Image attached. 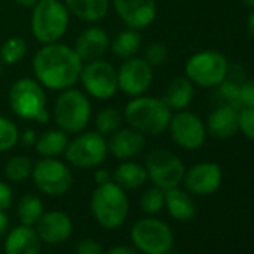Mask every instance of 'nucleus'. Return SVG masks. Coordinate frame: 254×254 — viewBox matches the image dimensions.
Masks as SVG:
<instances>
[{"label": "nucleus", "instance_id": "obj_24", "mask_svg": "<svg viewBox=\"0 0 254 254\" xmlns=\"http://www.w3.org/2000/svg\"><path fill=\"white\" fill-rule=\"evenodd\" d=\"M193 96H194L193 82L187 76L186 78L184 76H177L169 82V85L166 88V93H165V96L162 99L166 102V105L171 109L183 111L191 103Z\"/></svg>", "mask_w": 254, "mask_h": 254}, {"label": "nucleus", "instance_id": "obj_13", "mask_svg": "<svg viewBox=\"0 0 254 254\" xmlns=\"http://www.w3.org/2000/svg\"><path fill=\"white\" fill-rule=\"evenodd\" d=\"M118 90L124 94L142 96L153 82V67L141 57H130L121 63L117 70Z\"/></svg>", "mask_w": 254, "mask_h": 254}, {"label": "nucleus", "instance_id": "obj_22", "mask_svg": "<svg viewBox=\"0 0 254 254\" xmlns=\"http://www.w3.org/2000/svg\"><path fill=\"white\" fill-rule=\"evenodd\" d=\"M165 206L178 221H189L196 215V203L191 196L178 187L165 190Z\"/></svg>", "mask_w": 254, "mask_h": 254}, {"label": "nucleus", "instance_id": "obj_45", "mask_svg": "<svg viewBox=\"0 0 254 254\" xmlns=\"http://www.w3.org/2000/svg\"><path fill=\"white\" fill-rule=\"evenodd\" d=\"M14 2L23 8H33L38 3V0H14Z\"/></svg>", "mask_w": 254, "mask_h": 254}, {"label": "nucleus", "instance_id": "obj_18", "mask_svg": "<svg viewBox=\"0 0 254 254\" xmlns=\"http://www.w3.org/2000/svg\"><path fill=\"white\" fill-rule=\"evenodd\" d=\"M36 224L41 241L47 244H62L72 233V221L69 215L62 211L44 212Z\"/></svg>", "mask_w": 254, "mask_h": 254}, {"label": "nucleus", "instance_id": "obj_34", "mask_svg": "<svg viewBox=\"0 0 254 254\" xmlns=\"http://www.w3.org/2000/svg\"><path fill=\"white\" fill-rule=\"evenodd\" d=\"M165 206V190L159 187H151L145 190V193L141 196V208L147 214H157Z\"/></svg>", "mask_w": 254, "mask_h": 254}, {"label": "nucleus", "instance_id": "obj_48", "mask_svg": "<svg viewBox=\"0 0 254 254\" xmlns=\"http://www.w3.org/2000/svg\"><path fill=\"white\" fill-rule=\"evenodd\" d=\"M166 254H183V253H180V251H171V250H169Z\"/></svg>", "mask_w": 254, "mask_h": 254}, {"label": "nucleus", "instance_id": "obj_28", "mask_svg": "<svg viewBox=\"0 0 254 254\" xmlns=\"http://www.w3.org/2000/svg\"><path fill=\"white\" fill-rule=\"evenodd\" d=\"M44 214V203L36 194H26L18 203V217L21 224L35 226Z\"/></svg>", "mask_w": 254, "mask_h": 254}, {"label": "nucleus", "instance_id": "obj_14", "mask_svg": "<svg viewBox=\"0 0 254 254\" xmlns=\"http://www.w3.org/2000/svg\"><path fill=\"white\" fill-rule=\"evenodd\" d=\"M168 129L175 144L184 150H197L203 145L206 129L202 120L189 111H178L172 115Z\"/></svg>", "mask_w": 254, "mask_h": 254}, {"label": "nucleus", "instance_id": "obj_9", "mask_svg": "<svg viewBox=\"0 0 254 254\" xmlns=\"http://www.w3.org/2000/svg\"><path fill=\"white\" fill-rule=\"evenodd\" d=\"M32 178L38 190L50 196H60L70 190L73 175L63 162L56 157H42L33 165Z\"/></svg>", "mask_w": 254, "mask_h": 254}, {"label": "nucleus", "instance_id": "obj_21", "mask_svg": "<svg viewBox=\"0 0 254 254\" xmlns=\"http://www.w3.org/2000/svg\"><path fill=\"white\" fill-rule=\"evenodd\" d=\"M5 254H41V238L32 226H18L5 241Z\"/></svg>", "mask_w": 254, "mask_h": 254}, {"label": "nucleus", "instance_id": "obj_40", "mask_svg": "<svg viewBox=\"0 0 254 254\" xmlns=\"http://www.w3.org/2000/svg\"><path fill=\"white\" fill-rule=\"evenodd\" d=\"M226 78H227V79H232V81H235V82L242 84V82L245 81V79H244V69H242L239 64H229Z\"/></svg>", "mask_w": 254, "mask_h": 254}, {"label": "nucleus", "instance_id": "obj_3", "mask_svg": "<svg viewBox=\"0 0 254 254\" xmlns=\"http://www.w3.org/2000/svg\"><path fill=\"white\" fill-rule=\"evenodd\" d=\"M91 212L96 221L105 229L121 226L129 212V199L124 190L109 181L96 187L91 196Z\"/></svg>", "mask_w": 254, "mask_h": 254}, {"label": "nucleus", "instance_id": "obj_30", "mask_svg": "<svg viewBox=\"0 0 254 254\" xmlns=\"http://www.w3.org/2000/svg\"><path fill=\"white\" fill-rule=\"evenodd\" d=\"M217 100L220 105H227L235 109L242 108V99H241V84L235 82L232 79H224L217 85L215 90Z\"/></svg>", "mask_w": 254, "mask_h": 254}, {"label": "nucleus", "instance_id": "obj_27", "mask_svg": "<svg viewBox=\"0 0 254 254\" xmlns=\"http://www.w3.org/2000/svg\"><path fill=\"white\" fill-rule=\"evenodd\" d=\"M69 144L67 133L62 129H50L45 130L41 136H38L35 148L41 157H57L64 154V150Z\"/></svg>", "mask_w": 254, "mask_h": 254}, {"label": "nucleus", "instance_id": "obj_42", "mask_svg": "<svg viewBox=\"0 0 254 254\" xmlns=\"http://www.w3.org/2000/svg\"><path fill=\"white\" fill-rule=\"evenodd\" d=\"M94 181L97 186L100 184H105V183H109L111 181V174L105 169H99L96 174H94Z\"/></svg>", "mask_w": 254, "mask_h": 254}, {"label": "nucleus", "instance_id": "obj_11", "mask_svg": "<svg viewBox=\"0 0 254 254\" xmlns=\"http://www.w3.org/2000/svg\"><path fill=\"white\" fill-rule=\"evenodd\" d=\"M145 169L153 184L162 190L178 187L184 178V163L169 150H153L147 156Z\"/></svg>", "mask_w": 254, "mask_h": 254}, {"label": "nucleus", "instance_id": "obj_44", "mask_svg": "<svg viewBox=\"0 0 254 254\" xmlns=\"http://www.w3.org/2000/svg\"><path fill=\"white\" fill-rule=\"evenodd\" d=\"M8 226H9V220H8V215L5 214V211H0V238H2L6 230H8Z\"/></svg>", "mask_w": 254, "mask_h": 254}, {"label": "nucleus", "instance_id": "obj_41", "mask_svg": "<svg viewBox=\"0 0 254 254\" xmlns=\"http://www.w3.org/2000/svg\"><path fill=\"white\" fill-rule=\"evenodd\" d=\"M36 139H38V136H36L35 130L33 129H26L23 133H20L18 142H21L24 147H32V145L36 144Z\"/></svg>", "mask_w": 254, "mask_h": 254}, {"label": "nucleus", "instance_id": "obj_43", "mask_svg": "<svg viewBox=\"0 0 254 254\" xmlns=\"http://www.w3.org/2000/svg\"><path fill=\"white\" fill-rule=\"evenodd\" d=\"M103 254H138V253H136V250H133L130 247L121 245V247H114V248H111L109 251H106Z\"/></svg>", "mask_w": 254, "mask_h": 254}, {"label": "nucleus", "instance_id": "obj_36", "mask_svg": "<svg viewBox=\"0 0 254 254\" xmlns=\"http://www.w3.org/2000/svg\"><path fill=\"white\" fill-rule=\"evenodd\" d=\"M239 130L254 141V108L242 106L239 109Z\"/></svg>", "mask_w": 254, "mask_h": 254}, {"label": "nucleus", "instance_id": "obj_17", "mask_svg": "<svg viewBox=\"0 0 254 254\" xmlns=\"http://www.w3.org/2000/svg\"><path fill=\"white\" fill-rule=\"evenodd\" d=\"M108 151L118 160H130L139 156L145 147V136L138 130L132 129H120L109 135Z\"/></svg>", "mask_w": 254, "mask_h": 254}, {"label": "nucleus", "instance_id": "obj_10", "mask_svg": "<svg viewBox=\"0 0 254 254\" xmlns=\"http://www.w3.org/2000/svg\"><path fill=\"white\" fill-rule=\"evenodd\" d=\"M133 245L145 254H166L174 244L171 227L157 218H142L130 232Z\"/></svg>", "mask_w": 254, "mask_h": 254}, {"label": "nucleus", "instance_id": "obj_7", "mask_svg": "<svg viewBox=\"0 0 254 254\" xmlns=\"http://www.w3.org/2000/svg\"><path fill=\"white\" fill-rule=\"evenodd\" d=\"M227 59L214 50L193 54L186 63V76L200 87H217L227 75Z\"/></svg>", "mask_w": 254, "mask_h": 254}, {"label": "nucleus", "instance_id": "obj_16", "mask_svg": "<svg viewBox=\"0 0 254 254\" xmlns=\"http://www.w3.org/2000/svg\"><path fill=\"white\" fill-rule=\"evenodd\" d=\"M221 180L223 174L217 163L202 162L184 172L183 183L189 191L199 196H208L220 189Z\"/></svg>", "mask_w": 254, "mask_h": 254}, {"label": "nucleus", "instance_id": "obj_12", "mask_svg": "<svg viewBox=\"0 0 254 254\" xmlns=\"http://www.w3.org/2000/svg\"><path fill=\"white\" fill-rule=\"evenodd\" d=\"M79 81L85 91L99 100H108L118 91L117 70L102 59L82 64Z\"/></svg>", "mask_w": 254, "mask_h": 254}, {"label": "nucleus", "instance_id": "obj_15", "mask_svg": "<svg viewBox=\"0 0 254 254\" xmlns=\"http://www.w3.org/2000/svg\"><path fill=\"white\" fill-rule=\"evenodd\" d=\"M114 8L121 21L135 30L150 27L157 17L156 0H114Z\"/></svg>", "mask_w": 254, "mask_h": 254}, {"label": "nucleus", "instance_id": "obj_29", "mask_svg": "<svg viewBox=\"0 0 254 254\" xmlns=\"http://www.w3.org/2000/svg\"><path fill=\"white\" fill-rule=\"evenodd\" d=\"M123 115L117 108H103L97 115H96V129L100 135L109 136L114 132H117L121 127Z\"/></svg>", "mask_w": 254, "mask_h": 254}, {"label": "nucleus", "instance_id": "obj_47", "mask_svg": "<svg viewBox=\"0 0 254 254\" xmlns=\"http://www.w3.org/2000/svg\"><path fill=\"white\" fill-rule=\"evenodd\" d=\"M241 2H242L244 5H247V6H250V8L254 9V0H241Z\"/></svg>", "mask_w": 254, "mask_h": 254}, {"label": "nucleus", "instance_id": "obj_39", "mask_svg": "<svg viewBox=\"0 0 254 254\" xmlns=\"http://www.w3.org/2000/svg\"><path fill=\"white\" fill-rule=\"evenodd\" d=\"M12 203V190L6 183L0 181V211H5Z\"/></svg>", "mask_w": 254, "mask_h": 254}, {"label": "nucleus", "instance_id": "obj_31", "mask_svg": "<svg viewBox=\"0 0 254 254\" xmlns=\"http://www.w3.org/2000/svg\"><path fill=\"white\" fill-rule=\"evenodd\" d=\"M27 54V44L21 38H9L0 47V60L5 64H17Z\"/></svg>", "mask_w": 254, "mask_h": 254}, {"label": "nucleus", "instance_id": "obj_20", "mask_svg": "<svg viewBox=\"0 0 254 254\" xmlns=\"http://www.w3.org/2000/svg\"><path fill=\"white\" fill-rule=\"evenodd\" d=\"M109 48V36L100 27H88L85 29L75 42L73 50L79 56L82 62H91L102 59V56Z\"/></svg>", "mask_w": 254, "mask_h": 254}, {"label": "nucleus", "instance_id": "obj_33", "mask_svg": "<svg viewBox=\"0 0 254 254\" xmlns=\"http://www.w3.org/2000/svg\"><path fill=\"white\" fill-rule=\"evenodd\" d=\"M20 138L18 127L6 117L0 115V153L12 150Z\"/></svg>", "mask_w": 254, "mask_h": 254}, {"label": "nucleus", "instance_id": "obj_19", "mask_svg": "<svg viewBox=\"0 0 254 254\" xmlns=\"http://www.w3.org/2000/svg\"><path fill=\"white\" fill-rule=\"evenodd\" d=\"M205 129L217 139H229L239 130V109L227 105L217 106L206 120Z\"/></svg>", "mask_w": 254, "mask_h": 254}, {"label": "nucleus", "instance_id": "obj_1", "mask_svg": "<svg viewBox=\"0 0 254 254\" xmlns=\"http://www.w3.org/2000/svg\"><path fill=\"white\" fill-rule=\"evenodd\" d=\"M82 64L72 47L60 42L44 44L33 57V73L41 85L63 91L79 81Z\"/></svg>", "mask_w": 254, "mask_h": 254}, {"label": "nucleus", "instance_id": "obj_2", "mask_svg": "<svg viewBox=\"0 0 254 254\" xmlns=\"http://www.w3.org/2000/svg\"><path fill=\"white\" fill-rule=\"evenodd\" d=\"M172 109L163 99L138 96L127 103L124 120L142 135H160L171 123Z\"/></svg>", "mask_w": 254, "mask_h": 254}, {"label": "nucleus", "instance_id": "obj_37", "mask_svg": "<svg viewBox=\"0 0 254 254\" xmlns=\"http://www.w3.org/2000/svg\"><path fill=\"white\" fill-rule=\"evenodd\" d=\"M241 99L242 106L254 108V79H245L241 84Z\"/></svg>", "mask_w": 254, "mask_h": 254}, {"label": "nucleus", "instance_id": "obj_25", "mask_svg": "<svg viewBox=\"0 0 254 254\" xmlns=\"http://www.w3.org/2000/svg\"><path fill=\"white\" fill-rule=\"evenodd\" d=\"M147 169L136 162L124 160L114 171V183L118 184L123 190L139 189L147 183Z\"/></svg>", "mask_w": 254, "mask_h": 254}, {"label": "nucleus", "instance_id": "obj_6", "mask_svg": "<svg viewBox=\"0 0 254 254\" xmlns=\"http://www.w3.org/2000/svg\"><path fill=\"white\" fill-rule=\"evenodd\" d=\"M91 105L88 97L75 88L63 90L54 105V120L66 133H81L88 126Z\"/></svg>", "mask_w": 254, "mask_h": 254}, {"label": "nucleus", "instance_id": "obj_38", "mask_svg": "<svg viewBox=\"0 0 254 254\" xmlns=\"http://www.w3.org/2000/svg\"><path fill=\"white\" fill-rule=\"evenodd\" d=\"M76 254H103V248L94 239H82L76 245Z\"/></svg>", "mask_w": 254, "mask_h": 254}, {"label": "nucleus", "instance_id": "obj_49", "mask_svg": "<svg viewBox=\"0 0 254 254\" xmlns=\"http://www.w3.org/2000/svg\"><path fill=\"white\" fill-rule=\"evenodd\" d=\"M2 73H3V66H2V63H0V78H2Z\"/></svg>", "mask_w": 254, "mask_h": 254}, {"label": "nucleus", "instance_id": "obj_8", "mask_svg": "<svg viewBox=\"0 0 254 254\" xmlns=\"http://www.w3.org/2000/svg\"><path fill=\"white\" fill-rule=\"evenodd\" d=\"M108 154V142L99 132L79 133L73 141H69L64 157L66 160L81 169L99 166Z\"/></svg>", "mask_w": 254, "mask_h": 254}, {"label": "nucleus", "instance_id": "obj_35", "mask_svg": "<svg viewBox=\"0 0 254 254\" xmlns=\"http://www.w3.org/2000/svg\"><path fill=\"white\" fill-rule=\"evenodd\" d=\"M169 56V50L165 44L162 42H154L150 44L145 48V54H144V60L153 67V66H162Z\"/></svg>", "mask_w": 254, "mask_h": 254}, {"label": "nucleus", "instance_id": "obj_4", "mask_svg": "<svg viewBox=\"0 0 254 254\" xmlns=\"http://www.w3.org/2000/svg\"><path fill=\"white\" fill-rule=\"evenodd\" d=\"M9 106L12 112L29 121H39L45 124L50 118L47 111V96L42 85L32 78H21L15 81L9 90Z\"/></svg>", "mask_w": 254, "mask_h": 254}, {"label": "nucleus", "instance_id": "obj_26", "mask_svg": "<svg viewBox=\"0 0 254 254\" xmlns=\"http://www.w3.org/2000/svg\"><path fill=\"white\" fill-rule=\"evenodd\" d=\"M142 45V36L139 30L135 29H127L118 32L112 42H111V51L117 59L127 60L130 57H135Z\"/></svg>", "mask_w": 254, "mask_h": 254}, {"label": "nucleus", "instance_id": "obj_46", "mask_svg": "<svg viewBox=\"0 0 254 254\" xmlns=\"http://www.w3.org/2000/svg\"><path fill=\"white\" fill-rule=\"evenodd\" d=\"M247 29H248L250 35L254 36V11H253V12L248 15V18H247Z\"/></svg>", "mask_w": 254, "mask_h": 254}, {"label": "nucleus", "instance_id": "obj_23", "mask_svg": "<svg viewBox=\"0 0 254 254\" xmlns=\"http://www.w3.org/2000/svg\"><path fill=\"white\" fill-rule=\"evenodd\" d=\"M64 6L76 18L87 23H97L106 15L109 0H64Z\"/></svg>", "mask_w": 254, "mask_h": 254}, {"label": "nucleus", "instance_id": "obj_32", "mask_svg": "<svg viewBox=\"0 0 254 254\" xmlns=\"http://www.w3.org/2000/svg\"><path fill=\"white\" fill-rule=\"evenodd\" d=\"M33 171V163L29 157L26 156H15L12 157L6 166H5V177L9 181L14 183H21L24 180H27L32 175Z\"/></svg>", "mask_w": 254, "mask_h": 254}, {"label": "nucleus", "instance_id": "obj_5", "mask_svg": "<svg viewBox=\"0 0 254 254\" xmlns=\"http://www.w3.org/2000/svg\"><path fill=\"white\" fill-rule=\"evenodd\" d=\"M69 26V11L59 0H38L32 12V33L41 44L59 42Z\"/></svg>", "mask_w": 254, "mask_h": 254}]
</instances>
